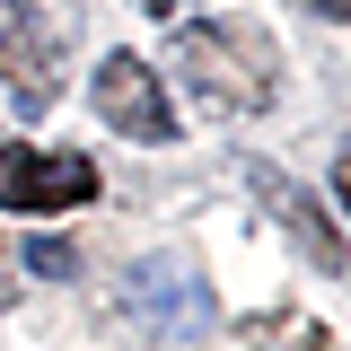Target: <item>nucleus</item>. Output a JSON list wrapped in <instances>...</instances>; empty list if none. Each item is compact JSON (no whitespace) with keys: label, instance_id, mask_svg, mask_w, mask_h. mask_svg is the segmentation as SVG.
Masks as SVG:
<instances>
[{"label":"nucleus","instance_id":"1","mask_svg":"<svg viewBox=\"0 0 351 351\" xmlns=\"http://www.w3.org/2000/svg\"><path fill=\"white\" fill-rule=\"evenodd\" d=\"M176 71L211 114H263L281 97V44L255 18H211V27L176 36Z\"/></svg>","mask_w":351,"mask_h":351},{"label":"nucleus","instance_id":"2","mask_svg":"<svg viewBox=\"0 0 351 351\" xmlns=\"http://www.w3.org/2000/svg\"><path fill=\"white\" fill-rule=\"evenodd\" d=\"M88 202H97V158L44 149V141H0V211L53 219V211H88Z\"/></svg>","mask_w":351,"mask_h":351},{"label":"nucleus","instance_id":"3","mask_svg":"<svg viewBox=\"0 0 351 351\" xmlns=\"http://www.w3.org/2000/svg\"><path fill=\"white\" fill-rule=\"evenodd\" d=\"M62 53H71V9L62 0H0V80L18 88V106H53Z\"/></svg>","mask_w":351,"mask_h":351},{"label":"nucleus","instance_id":"4","mask_svg":"<svg viewBox=\"0 0 351 351\" xmlns=\"http://www.w3.org/2000/svg\"><path fill=\"white\" fill-rule=\"evenodd\" d=\"M88 97H97V114L123 132V141H141V149H167L176 141V106H167V88H158V71H149L141 53H106L97 80H88Z\"/></svg>","mask_w":351,"mask_h":351},{"label":"nucleus","instance_id":"5","mask_svg":"<svg viewBox=\"0 0 351 351\" xmlns=\"http://www.w3.org/2000/svg\"><path fill=\"white\" fill-rule=\"evenodd\" d=\"M246 184L263 193V211H272V219H281V228H290V237L307 246V263H316V272H343V255H351V246H343V219L325 211V202H316L307 184H290V176H272L263 158L246 167Z\"/></svg>","mask_w":351,"mask_h":351},{"label":"nucleus","instance_id":"6","mask_svg":"<svg viewBox=\"0 0 351 351\" xmlns=\"http://www.w3.org/2000/svg\"><path fill=\"white\" fill-rule=\"evenodd\" d=\"M27 263H36L44 281H71V272H80V255H71L62 237H36V246H27Z\"/></svg>","mask_w":351,"mask_h":351},{"label":"nucleus","instance_id":"7","mask_svg":"<svg viewBox=\"0 0 351 351\" xmlns=\"http://www.w3.org/2000/svg\"><path fill=\"white\" fill-rule=\"evenodd\" d=\"M141 9H149V18H184V0H141Z\"/></svg>","mask_w":351,"mask_h":351},{"label":"nucleus","instance_id":"8","mask_svg":"<svg viewBox=\"0 0 351 351\" xmlns=\"http://www.w3.org/2000/svg\"><path fill=\"white\" fill-rule=\"evenodd\" d=\"M307 9H316V18H351V0H307Z\"/></svg>","mask_w":351,"mask_h":351}]
</instances>
